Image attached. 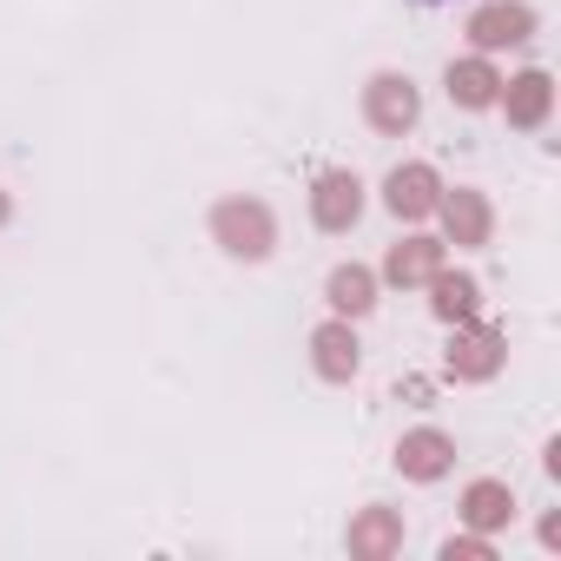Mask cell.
Segmentation results:
<instances>
[{
	"instance_id": "cell-1",
	"label": "cell",
	"mask_w": 561,
	"mask_h": 561,
	"mask_svg": "<svg viewBox=\"0 0 561 561\" xmlns=\"http://www.w3.org/2000/svg\"><path fill=\"white\" fill-rule=\"evenodd\" d=\"M211 238H218L231 257L264 264L271 244H277V218H271L264 198H218V205H211Z\"/></svg>"
},
{
	"instance_id": "cell-2",
	"label": "cell",
	"mask_w": 561,
	"mask_h": 561,
	"mask_svg": "<svg viewBox=\"0 0 561 561\" xmlns=\"http://www.w3.org/2000/svg\"><path fill=\"white\" fill-rule=\"evenodd\" d=\"M456 337H449V377L456 383H489L502 364H508V337L495 331V324H482V318H469V324H449Z\"/></svg>"
},
{
	"instance_id": "cell-3",
	"label": "cell",
	"mask_w": 561,
	"mask_h": 561,
	"mask_svg": "<svg viewBox=\"0 0 561 561\" xmlns=\"http://www.w3.org/2000/svg\"><path fill=\"white\" fill-rule=\"evenodd\" d=\"M364 119H370L383 139H403V133L423 119V93H416V80H410V73H377V80L364 87Z\"/></svg>"
},
{
	"instance_id": "cell-4",
	"label": "cell",
	"mask_w": 561,
	"mask_h": 561,
	"mask_svg": "<svg viewBox=\"0 0 561 561\" xmlns=\"http://www.w3.org/2000/svg\"><path fill=\"white\" fill-rule=\"evenodd\" d=\"M528 34H535V8H528V0H489V8L469 14V47H476V54L522 47Z\"/></svg>"
},
{
	"instance_id": "cell-5",
	"label": "cell",
	"mask_w": 561,
	"mask_h": 561,
	"mask_svg": "<svg viewBox=\"0 0 561 561\" xmlns=\"http://www.w3.org/2000/svg\"><path fill=\"white\" fill-rule=\"evenodd\" d=\"M495 106L508 113V126H515V133H535V126H548V113H554V80H548L541 67H528V73L502 80Z\"/></svg>"
},
{
	"instance_id": "cell-6",
	"label": "cell",
	"mask_w": 561,
	"mask_h": 561,
	"mask_svg": "<svg viewBox=\"0 0 561 561\" xmlns=\"http://www.w3.org/2000/svg\"><path fill=\"white\" fill-rule=\"evenodd\" d=\"M311 218H318V231H351L364 218V179L357 172H318Z\"/></svg>"
},
{
	"instance_id": "cell-7",
	"label": "cell",
	"mask_w": 561,
	"mask_h": 561,
	"mask_svg": "<svg viewBox=\"0 0 561 561\" xmlns=\"http://www.w3.org/2000/svg\"><path fill=\"white\" fill-rule=\"evenodd\" d=\"M436 198H443V179H436V165H423V159H410V165H397L390 179H383V205L397 211V218H430L436 211Z\"/></svg>"
},
{
	"instance_id": "cell-8",
	"label": "cell",
	"mask_w": 561,
	"mask_h": 561,
	"mask_svg": "<svg viewBox=\"0 0 561 561\" xmlns=\"http://www.w3.org/2000/svg\"><path fill=\"white\" fill-rule=\"evenodd\" d=\"M436 211H443V244H469V251H482L489 244V231H495V211H489V198L482 192H469V185H456V192H443L436 198Z\"/></svg>"
},
{
	"instance_id": "cell-9",
	"label": "cell",
	"mask_w": 561,
	"mask_h": 561,
	"mask_svg": "<svg viewBox=\"0 0 561 561\" xmlns=\"http://www.w3.org/2000/svg\"><path fill=\"white\" fill-rule=\"evenodd\" d=\"M311 364H318V377H324V383H351V377H357L364 351H357L351 318H331V324H318V331H311Z\"/></svg>"
},
{
	"instance_id": "cell-10",
	"label": "cell",
	"mask_w": 561,
	"mask_h": 561,
	"mask_svg": "<svg viewBox=\"0 0 561 561\" xmlns=\"http://www.w3.org/2000/svg\"><path fill=\"white\" fill-rule=\"evenodd\" d=\"M344 541H351V561H390L403 548V515L397 508H357Z\"/></svg>"
},
{
	"instance_id": "cell-11",
	"label": "cell",
	"mask_w": 561,
	"mask_h": 561,
	"mask_svg": "<svg viewBox=\"0 0 561 561\" xmlns=\"http://www.w3.org/2000/svg\"><path fill=\"white\" fill-rule=\"evenodd\" d=\"M397 469H403L410 482H436V476L456 469V443H449L443 430H410V436L397 443Z\"/></svg>"
},
{
	"instance_id": "cell-12",
	"label": "cell",
	"mask_w": 561,
	"mask_h": 561,
	"mask_svg": "<svg viewBox=\"0 0 561 561\" xmlns=\"http://www.w3.org/2000/svg\"><path fill=\"white\" fill-rule=\"evenodd\" d=\"M508 522H515V489H508V482L482 476V482H469V489H462V528L495 535V528H508Z\"/></svg>"
},
{
	"instance_id": "cell-13",
	"label": "cell",
	"mask_w": 561,
	"mask_h": 561,
	"mask_svg": "<svg viewBox=\"0 0 561 561\" xmlns=\"http://www.w3.org/2000/svg\"><path fill=\"white\" fill-rule=\"evenodd\" d=\"M430 311H436L443 324H469V318L482 311V285H476L469 271H449V264H443V271L430 277Z\"/></svg>"
},
{
	"instance_id": "cell-14",
	"label": "cell",
	"mask_w": 561,
	"mask_h": 561,
	"mask_svg": "<svg viewBox=\"0 0 561 561\" xmlns=\"http://www.w3.org/2000/svg\"><path fill=\"white\" fill-rule=\"evenodd\" d=\"M443 271V238H403V244H390V257H383V277L390 285H430V277Z\"/></svg>"
},
{
	"instance_id": "cell-15",
	"label": "cell",
	"mask_w": 561,
	"mask_h": 561,
	"mask_svg": "<svg viewBox=\"0 0 561 561\" xmlns=\"http://www.w3.org/2000/svg\"><path fill=\"white\" fill-rule=\"evenodd\" d=\"M495 93H502V73L489 67V54L449 60V100H456L462 113H482V106H495Z\"/></svg>"
},
{
	"instance_id": "cell-16",
	"label": "cell",
	"mask_w": 561,
	"mask_h": 561,
	"mask_svg": "<svg viewBox=\"0 0 561 561\" xmlns=\"http://www.w3.org/2000/svg\"><path fill=\"white\" fill-rule=\"evenodd\" d=\"M324 298H331L337 318H364V311L377 305V271H364V264H337V271H331V285H324Z\"/></svg>"
},
{
	"instance_id": "cell-17",
	"label": "cell",
	"mask_w": 561,
	"mask_h": 561,
	"mask_svg": "<svg viewBox=\"0 0 561 561\" xmlns=\"http://www.w3.org/2000/svg\"><path fill=\"white\" fill-rule=\"evenodd\" d=\"M443 561H495V541L476 535V528H469V535H449V541H443Z\"/></svg>"
},
{
	"instance_id": "cell-18",
	"label": "cell",
	"mask_w": 561,
	"mask_h": 561,
	"mask_svg": "<svg viewBox=\"0 0 561 561\" xmlns=\"http://www.w3.org/2000/svg\"><path fill=\"white\" fill-rule=\"evenodd\" d=\"M397 397H410V403H430V377H403V383H397Z\"/></svg>"
},
{
	"instance_id": "cell-19",
	"label": "cell",
	"mask_w": 561,
	"mask_h": 561,
	"mask_svg": "<svg viewBox=\"0 0 561 561\" xmlns=\"http://www.w3.org/2000/svg\"><path fill=\"white\" fill-rule=\"evenodd\" d=\"M8 218H14V198H8V192H0V225H8Z\"/></svg>"
},
{
	"instance_id": "cell-20",
	"label": "cell",
	"mask_w": 561,
	"mask_h": 561,
	"mask_svg": "<svg viewBox=\"0 0 561 561\" xmlns=\"http://www.w3.org/2000/svg\"><path fill=\"white\" fill-rule=\"evenodd\" d=\"M423 8H443V0H423Z\"/></svg>"
}]
</instances>
